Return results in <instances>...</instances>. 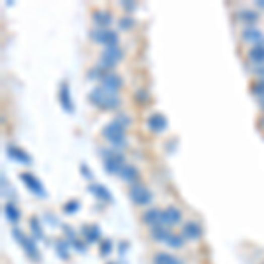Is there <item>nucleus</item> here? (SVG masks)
<instances>
[{"label": "nucleus", "instance_id": "obj_1", "mask_svg": "<svg viewBox=\"0 0 264 264\" xmlns=\"http://www.w3.org/2000/svg\"><path fill=\"white\" fill-rule=\"evenodd\" d=\"M90 99L94 104L101 106V108H116V106L120 104V99L116 97L115 94H111V92L104 90V88H95L94 92L90 94Z\"/></svg>", "mask_w": 264, "mask_h": 264}, {"label": "nucleus", "instance_id": "obj_2", "mask_svg": "<svg viewBox=\"0 0 264 264\" xmlns=\"http://www.w3.org/2000/svg\"><path fill=\"white\" fill-rule=\"evenodd\" d=\"M13 234H14V238L18 240V243L23 247L25 254H27L32 261H35V262L41 261V254H39V250H37V245H35V241L32 240V238H28L27 234H23L20 229H18V227H14L13 229Z\"/></svg>", "mask_w": 264, "mask_h": 264}, {"label": "nucleus", "instance_id": "obj_3", "mask_svg": "<svg viewBox=\"0 0 264 264\" xmlns=\"http://www.w3.org/2000/svg\"><path fill=\"white\" fill-rule=\"evenodd\" d=\"M129 199L136 206H148L152 203V192L143 183H132L129 187Z\"/></svg>", "mask_w": 264, "mask_h": 264}, {"label": "nucleus", "instance_id": "obj_4", "mask_svg": "<svg viewBox=\"0 0 264 264\" xmlns=\"http://www.w3.org/2000/svg\"><path fill=\"white\" fill-rule=\"evenodd\" d=\"M102 134L111 141V145H115V146L125 145V139H123L125 129H123V125L118 122V120H115V122H111L109 125H106L104 130H102Z\"/></svg>", "mask_w": 264, "mask_h": 264}, {"label": "nucleus", "instance_id": "obj_5", "mask_svg": "<svg viewBox=\"0 0 264 264\" xmlns=\"http://www.w3.org/2000/svg\"><path fill=\"white\" fill-rule=\"evenodd\" d=\"M181 234H183V238L187 240V243L199 241L203 236L201 224L195 222V220H187V222H183V226H181Z\"/></svg>", "mask_w": 264, "mask_h": 264}, {"label": "nucleus", "instance_id": "obj_6", "mask_svg": "<svg viewBox=\"0 0 264 264\" xmlns=\"http://www.w3.org/2000/svg\"><path fill=\"white\" fill-rule=\"evenodd\" d=\"M92 39L97 41L99 44H106V48H111V46L118 44V35L113 30H108V28H95L92 32Z\"/></svg>", "mask_w": 264, "mask_h": 264}, {"label": "nucleus", "instance_id": "obj_7", "mask_svg": "<svg viewBox=\"0 0 264 264\" xmlns=\"http://www.w3.org/2000/svg\"><path fill=\"white\" fill-rule=\"evenodd\" d=\"M181 222H183V213H181L180 208H176V206H167V208H164L162 226L174 227V226H180Z\"/></svg>", "mask_w": 264, "mask_h": 264}, {"label": "nucleus", "instance_id": "obj_8", "mask_svg": "<svg viewBox=\"0 0 264 264\" xmlns=\"http://www.w3.org/2000/svg\"><path fill=\"white\" fill-rule=\"evenodd\" d=\"M162 212L164 210H160V208H146L145 212L141 213V222H143V226H146L150 229V227H153V226H160L162 224Z\"/></svg>", "mask_w": 264, "mask_h": 264}, {"label": "nucleus", "instance_id": "obj_9", "mask_svg": "<svg viewBox=\"0 0 264 264\" xmlns=\"http://www.w3.org/2000/svg\"><path fill=\"white\" fill-rule=\"evenodd\" d=\"M171 227H167V226H153V227H150L148 229V234H150V238H152L155 243H166L167 241V238L171 236Z\"/></svg>", "mask_w": 264, "mask_h": 264}, {"label": "nucleus", "instance_id": "obj_10", "mask_svg": "<svg viewBox=\"0 0 264 264\" xmlns=\"http://www.w3.org/2000/svg\"><path fill=\"white\" fill-rule=\"evenodd\" d=\"M152 264H185L183 259L173 255L171 252H155L152 257Z\"/></svg>", "mask_w": 264, "mask_h": 264}, {"label": "nucleus", "instance_id": "obj_11", "mask_svg": "<svg viewBox=\"0 0 264 264\" xmlns=\"http://www.w3.org/2000/svg\"><path fill=\"white\" fill-rule=\"evenodd\" d=\"M120 87H122V80H120V76H116L115 73H106L104 76H102V88H104V90L115 94Z\"/></svg>", "mask_w": 264, "mask_h": 264}, {"label": "nucleus", "instance_id": "obj_12", "mask_svg": "<svg viewBox=\"0 0 264 264\" xmlns=\"http://www.w3.org/2000/svg\"><path fill=\"white\" fill-rule=\"evenodd\" d=\"M166 245L169 248H173V250H181V248H185V245H187V240H185L181 233H171V236L167 238Z\"/></svg>", "mask_w": 264, "mask_h": 264}, {"label": "nucleus", "instance_id": "obj_13", "mask_svg": "<svg viewBox=\"0 0 264 264\" xmlns=\"http://www.w3.org/2000/svg\"><path fill=\"white\" fill-rule=\"evenodd\" d=\"M241 37H243V41H247V42H252V44H259V42L262 41V32L259 30V28L248 27V28H245V32L241 34Z\"/></svg>", "mask_w": 264, "mask_h": 264}, {"label": "nucleus", "instance_id": "obj_14", "mask_svg": "<svg viewBox=\"0 0 264 264\" xmlns=\"http://www.w3.org/2000/svg\"><path fill=\"white\" fill-rule=\"evenodd\" d=\"M148 127L152 129L153 132H160L166 129V120H164L162 115H159V113H155V115H152L148 118Z\"/></svg>", "mask_w": 264, "mask_h": 264}, {"label": "nucleus", "instance_id": "obj_15", "mask_svg": "<svg viewBox=\"0 0 264 264\" xmlns=\"http://www.w3.org/2000/svg\"><path fill=\"white\" fill-rule=\"evenodd\" d=\"M122 155H111L106 159V167L109 169V173H120L122 169Z\"/></svg>", "mask_w": 264, "mask_h": 264}, {"label": "nucleus", "instance_id": "obj_16", "mask_svg": "<svg viewBox=\"0 0 264 264\" xmlns=\"http://www.w3.org/2000/svg\"><path fill=\"white\" fill-rule=\"evenodd\" d=\"M247 56L248 60H252L255 63H264V48L262 46H254V48L248 49Z\"/></svg>", "mask_w": 264, "mask_h": 264}, {"label": "nucleus", "instance_id": "obj_17", "mask_svg": "<svg viewBox=\"0 0 264 264\" xmlns=\"http://www.w3.org/2000/svg\"><path fill=\"white\" fill-rule=\"evenodd\" d=\"M4 212H6V217H7V219H9L13 224H16L18 220L21 219V213H20V210H18L16 206L13 205V203H7V205L4 206Z\"/></svg>", "mask_w": 264, "mask_h": 264}, {"label": "nucleus", "instance_id": "obj_18", "mask_svg": "<svg viewBox=\"0 0 264 264\" xmlns=\"http://www.w3.org/2000/svg\"><path fill=\"white\" fill-rule=\"evenodd\" d=\"M118 174L122 180L130 181V183H134V180L138 178V171H136V167H132V166H123Z\"/></svg>", "mask_w": 264, "mask_h": 264}, {"label": "nucleus", "instance_id": "obj_19", "mask_svg": "<svg viewBox=\"0 0 264 264\" xmlns=\"http://www.w3.org/2000/svg\"><path fill=\"white\" fill-rule=\"evenodd\" d=\"M104 56L111 58L113 62H120V60H122V49H120L118 46H111V48H106Z\"/></svg>", "mask_w": 264, "mask_h": 264}, {"label": "nucleus", "instance_id": "obj_20", "mask_svg": "<svg viewBox=\"0 0 264 264\" xmlns=\"http://www.w3.org/2000/svg\"><path fill=\"white\" fill-rule=\"evenodd\" d=\"M83 233H85V236H87L88 243H92V241H97L99 238H101V231H99L95 226H92V229H85Z\"/></svg>", "mask_w": 264, "mask_h": 264}, {"label": "nucleus", "instance_id": "obj_21", "mask_svg": "<svg viewBox=\"0 0 264 264\" xmlns=\"http://www.w3.org/2000/svg\"><path fill=\"white\" fill-rule=\"evenodd\" d=\"M240 18L247 23H255L259 20V14L254 13V11H243V13H240Z\"/></svg>", "mask_w": 264, "mask_h": 264}, {"label": "nucleus", "instance_id": "obj_22", "mask_svg": "<svg viewBox=\"0 0 264 264\" xmlns=\"http://www.w3.org/2000/svg\"><path fill=\"white\" fill-rule=\"evenodd\" d=\"M30 227H32V233H34L35 238H42L44 234H42V227L41 224L37 222L35 219H30Z\"/></svg>", "mask_w": 264, "mask_h": 264}, {"label": "nucleus", "instance_id": "obj_23", "mask_svg": "<svg viewBox=\"0 0 264 264\" xmlns=\"http://www.w3.org/2000/svg\"><path fill=\"white\" fill-rule=\"evenodd\" d=\"M94 20L97 21L99 25H102V27H106V25L109 23V20H111V18H109V14H108V13H95Z\"/></svg>", "mask_w": 264, "mask_h": 264}, {"label": "nucleus", "instance_id": "obj_24", "mask_svg": "<svg viewBox=\"0 0 264 264\" xmlns=\"http://www.w3.org/2000/svg\"><path fill=\"white\" fill-rule=\"evenodd\" d=\"M56 252H58V255H60L62 259H69V252H67L65 243H62V241H60V243L56 245Z\"/></svg>", "mask_w": 264, "mask_h": 264}, {"label": "nucleus", "instance_id": "obj_25", "mask_svg": "<svg viewBox=\"0 0 264 264\" xmlns=\"http://www.w3.org/2000/svg\"><path fill=\"white\" fill-rule=\"evenodd\" d=\"M109 252H111V241H109V240L102 241V243H101V254L102 255H108Z\"/></svg>", "mask_w": 264, "mask_h": 264}, {"label": "nucleus", "instance_id": "obj_26", "mask_svg": "<svg viewBox=\"0 0 264 264\" xmlns=\"http://www.w3.org/2000/svg\"><path fill=\"white\" fill-rule=\"evenodd\" d=\"M76 208H80V205H78V203H69V205L65 206V210H67V212H69V213H73Z\"/></svg>", "mask_w": 264, "mask_h": 264}, {"label": "nucleus", "instance_id": "obj_27", "mask_svg": "<svg viewBox=\"0 0 264 264\" xmlns=\"http://www.w3.org/2000/svg\"><path fill=\"white\" fill-rule=\"evenodd\" d=\"M130 23H132V21L130 20H127V18H125V20H122V27H130Z\"/></svg>", "mask_w": 264, "mask_h": 264}, {"label": "nucleus", "instance_id": "obj_28", "mask_svg": "<svg viewBox=\"0 0 264 264\" xmlns=\"http://www.w3.org/2000/svg\"><path fill=\"white\" fill-rule=\"evenodd\" d=\"M257 6H259V7H264V2H259Z\"/></svg>", "mask_w": 264, "mask_h": 264}]
</instances>
